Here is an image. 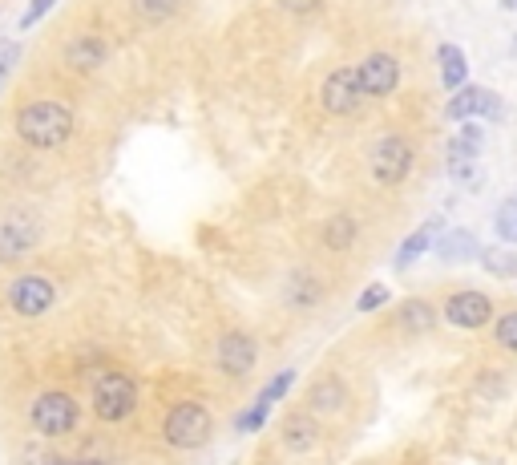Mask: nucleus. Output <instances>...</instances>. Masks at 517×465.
<instances>
[{"label": "nucleus", "instance_id": "obj_29", "mask_svg": "<svg viewBox=\"0 0 517 465\" xmlns=\"http://www.w3.org/2000/svg\"><path fill=\"white\" fill-rule=\"evenodd\" d=\"M497 344L509 348V352H517V308L497 320Z\"/></svg>", "mask_w": 517, "mask_h": 465}, {"label": "nucleus", "instance_id": "obj_20", "mask_svg": "<svg viewBox=\"0 0 517 465\" xmlns=\"http://www.w3.org/2000/svg\"><path fill=\"white\" fill-rule=\"evenodd\" d=\"M481 263L497 279H517V251L509 247H481Z\"/></svg>", "mask_w": 517, "mask_h": 465}, {"label": "nucleus", "instance_id": "obj_11", "mask_svg": "<svg viewBox=\"0 0 517 465\" xmlns=\"http://www.w3.org/2000/svg\"><path fill=\"white\" fill-rule=\"evenodd\" d=\"M493 316V300L485 292H457L445 300V320L453 328H485Z\"/></svg>", "mask_w": 517, "mask_h": 465}, {"label": "nucleus", "instance_id": "obj_17", "mask_svg": "<svg viewBox=\"0 0 517 465\" xmlns=\"http://www.w3.org/2000/svg\"><path fill=\"white\" fill-rule=\"evenodd\" d=\"M437 231H441V219H429L421 231H412V235L400 243V251H396V267L404 271L412 259H421V255L433 247V235H437Z\"/></svg>", "mask_w": 517, "mask_h": 465}, {"label": "nucleus", "instance_id": "obj_13", "mask_svg": "<svg viewBox=\"0 0 517 465\" xmlns=\"http://www.w3.org/2000/svg\"><path fill=\"white\" fill-rule=\"evenodd\" d=\"M283 445L291 453L316 449L320 445V421L312 413H287V421H283Z\"/></svg>", "mask_w": 517, "mask_h": 465}, {"label": "nucleus", "instance_id": "obj_6", "mask_svg": "<svg viewBox=\"0 0 517 465\" xmlns=\"http://www.w3.org/2000/svg\"><path fill=\"white\" fill-rule=\"evenodd\" d=\"M41 239V223L33 211H9L0 219V263H17L21 255H29Z\"/></svg>", "mask_w": 517, "mask_h": 465}, {"label": "nucleus", "instance_id": "obj_23", "mask_svg": "<svg viewBox=\"0 0 517 465\" xmlns=\"http://www.w3.org/2000/svg\"><path fill=\"white\" fill-rule=\"evenodd\" d=\"M324 243H328L332 251H348V247L356 243V219H352V215H336V219H328V227H324Z\"/></svg>", "mask_w": 517, "mask_h": 465}, {"label": "nucleus", "instance_id": "obj_35", "mask_svg": "<svg viewBox=\"0 0 517 465\" xmlns=\"http://www.w3.org/2000/svg\"><path fill=\"white\" fill-rule=\"evenodd\" d=\"M501 9H505V13H513V9H517V0H501Z\"/></svg>", "mask_w": 517, "mask_h": 465}, {"label": "nucleus", "instance_id": "obj_34", "mask_svg": "<svg viewBox=\"0 0 517 465\" xmlns=\"http://www.w3.org/2000/svg\"><path fill=\"white\" fill-rule=\"evenodd\" d=\"M279 5H283L287 13H299V17H303V13H316L324 0H279Z\"/></svg>", "mask_w": 517, "mask_h": 465}, {"label": "nucleus", "instance_id": "obj_30", "mask_svg": "<svg viewBox=\"0 0 517 465\" xmlns=\"http://www.w3.org/2000/svg\"><path fill=\"white\" fill-rule=\"evenodd\" d=\"M267 409H271V405L255 401V405H251V409H247V413L235 421V425H239V433H255V429H263V425H267Z\"/></svg>", "mask_w": 517, "mask_h": 465}, {"label": "nucleus", "instance_id": "obj_9", "mask_svg": "<svg viewBox=\"0 0 517 465\" xmlns=\"http://www.w3.org/2000/svg\"><path fill=\"white\" fill-rule=\"evenodd\" d=\"M53 300H57V288L49 284L45 275H21V279L9 284V304L17 308V316L37 320V316H45L53 308Z\"/></svg>", "mask_w": 517, "mask_h": 465}, {"label": "nucleus", "instance_id": "obj_5", "mask_svg": "<svg viewBox=\"0 0 517 465\" xmlns=\"http://www.w3.org/2000/svg\"><path fill=\"white\" fill-rule=\"evenodd\" d=\"M368 166H372V178H376L380 186H396V182H404V174L412 170V142H408V138H400V134L380 138V142L372 146Z\"/></svg>", "mask_w": 517, "mask_h": 465}, {"label": "nucleus", "instance_id": "obj_3", "mask_svg": "<svg viewBox=\"0 0 517 465\" xmlns=\"http://www.w3.org/2000/svg\"><path fill=\"white\" fill-rule=\"evenodd\" d=\"M211 429H215V421H211V413H206V405L182 401V405H174L166 413V429L162 433H166V441L174 449H198V445L211 441Z\"/></svg>", "mask_w": 517, "mask_h": 465}, {"label": "nucleus", "instance_id": "obj_25", "mask_svg": "<svg viewBox=\"0 0 517 465\" xmlns=\"http://www.w3.org/2000/svg\"><path fill=\"white\" fill-rule=\"evenodd\" d=\"M134 13L150 25H158V21H170L178 13V0H134Z\"/></svg>", "mask_w": 517, "mask_h": 465}, {"label": "nucleus", "instance_id": "obj_21", "mask_svg": "<svg viewBox=\"0 0 517 465\" xmlns=\"http://www.w3.org/2000/svg\"><path fill=\"white\" fill-rule=\"evenodd\" d=\"M400 324H404L408 332H429V328L437 324V312H433L429 300H408V304L400 308Z\"/></svg>", "mask_w": 517, "mask_h": 465}, {"label": "nucleus", "instance_id": "obj_12", "mask_svg": "<svg viewBox=\"0 0 517 465\" xmlns=\"http://www.w3.org/2000/svg\"><path fill=\"white\" fill-rule=\"evenodd\" d=\"M255 356H259V348H255V340L247 332H227L219 340V352H215V360H219V368L227 372V377H247V372L255 368Z\"/></svg>", "mask_w": 517, "mask_h": 465}, {"label": "nucleus", "instance_id": "obj_24", "mask_svg": "<svg viewBox=\"0 0 517 465\" xmlns=\"http://www.w3.org/2000/svg\"><path fill=\"white\" fill-rule=\"evenodd\" d=\"M493 227H497V239H501V243H517V195H509V199L497 207Z\"/></svg>", "mask_w": 517, "mask_h": 465}, {"label": "nucleus", "instance_id": "obj_7", "mask_svg": "<svg viewBox=\"0 0 517 465\" xmlns=\"http://www.w3.org/2000/svg\"><path fill=\"white\" fill-rule=\"evenodd\" d=\"M320 102L328 114L344 118V114H356L364 106V89H360V77H356V65H340L328 73L324 89H320Z\"/></svg>", "mask_w": 517, "mask_h": 465}, {"label": "nucleus", "instance_id": "obj_19", "mask_svg": "<svg viewBox=\"0 0 517 465\" xmlns=\"http://www.w3.org/2000/svg\"><path fill=\"white\" fill-rule=\"evenodd\" d=\"M324 296V284L312 275V271H295L291 275V288H287V300L295 304V308H312L316 300Z\"/></svg>", "mask_w": 517, "mask_h": 465}, {"label": "nucleus", "instance_id": "obj_14", "mask_svg": "<svg viewBox=\"0 0 517 465\" xmlns=\"http://www.w3.org/2000/svg\"><path fill=\"white\" fill-rule=\"evenodd\" d=\"M106 41L101 37H77V41H69L65 45V65L69 69H77V73H93L101 61H106Z\"/></svg>", "mask_w": 517, "mask_h": 465}, {"label": "nucleus", "instance_id": "obj_4", "mask_svg": "<svg viewBox=\"0 0 517 465\" xmlns=\"http://www.w3.org/2000/svg\"><path fill=\"white\" fill-rule=\"evenodd\" d=\"M77 417H81V409H77V401L69 397V393H41L37 401H33V425H37V433L41 437H65V433H73L77 429Z\"/></svg>", "mask_w": 517, "mask_h": 465}, {"label": "nucleus", "instance_id": "obj_33", "mask_svg": "<svg viewBox=\"0 0 517 465\" xmlns=\"http://www.w3.org/2000/svg\"><path fill=\"white\" fill-rule=\"evenodd\" d=\"M53 5H57V0H33V5L25 9V17H21V29H33V25L53 9Z\"/></svg>", "mask_w": 517, "mask_h": 465}, {"label": "nucleus", "instance_id": "obj_27", "mask_svg": "<svg viewBox=\"0 0 517 465\" xmlns=\"http://www.w3.org/2000/svg\"><path fill=\"white\" fill-rule=\"evenodd\" d=\"M449 174H453L461 186H469V191H477V186H481L477 158H449Z\"/></svg>", "mask_w": 517, "mask_h": 465}, {"label": "nucleus", "instance_id": "obj_22", "mask_svg": "<svg viewBox=\"0 0 517 465\" xmlns=\"http://www.w3.org/2000/svg\"><path fill=\"white\" fill-rule=\"evenodd\" d=\"M481 150H485V134H481V126H473V122H465L461 134L449 142V158H477Z\"/></svg>", "mask_w": 517, "mask_h": 465}, {"label": "nucleus", "instance_id": "obj_15", "mask_svg": "<svg viewBox=\"0 0 517 465\" xmlns=\"http://www.w3.org/2000/svg\"><path fill=\"white\" fill-rule=\"evenodd\" d=\"M433 251H437L445 263H473V259H481V243H477L473 231H445Z\"/></svg>", "mask_w": 517, "mask_h": 465}, {"label": "nucleus", "instance_id": "obj_28", "mask_svg": "<svg viewBox=\"0 0 517 465\" xmlns=\"http://www.w3.org/2000/svg\"><path fill=\"white\" fill-rule=\"evenodd\" d=\"M291 381H295V372H279V377H271V381L263 385L259 401H263V405H275V401H279V397L291 389Z\"/></svg>", "mask_w": 517, "mask_h": 465}, {"label": "nucleus", "instance_id": "obj_1", "mask_svg": "<svg viewBox=\"0 0 517 465\" xmlns=\"http://www.w3.org/2000/svg\"><path fill=\"white\" fill-rule=\"evenodd\" d=\"M17 134L37 146V150H57L69 142L73 134V114L61 106V102H29L21 114H17Z\"/></svg>", "mask_w": 517, "mask_h": 465}, {"label": "nucleus", "instance_id": "obj_32", "mask_svg": "<svg viewBox=\"0 0 517 465\" xmlns=\"http://www.w3.org/2000/svg\"><path fill=\"white\" fill-rule=\"evenodd\" d=\"M388 304V284H376V288H368L360 300H356V308L368 316V312H376V308H384Z\"/></svg>", "mask_w": 517, "mask_h": 465}, {"label": "nucleus", "instance_id": "obj_16", "mask_svg": "<svg viewBox=\"0 0 517 465\" xmlns=\"http://www.w3.org/2000/svg\"><path fill=\"white\" fill-rule=\"evenodd\" d=\"M21 465H114L110 457H101V453H77V457H61L53 453L49 445H29Z\"/></svg>", "mask_w": 517, "mask_h": 465}, {"label": "nucleus", "instance_id": "obj_18", "mask_svg": "<svg viewBox=\"0 0 517 465\" xmlns=\"http://www.w3.org/2000/svg\"><path fill=\"white\" fill-rule=\"evenodd\" d=\"M437 57H441V81H445V89H449V93H457V89L469 81L465 53H461L457 45H441V49H437Z\"/></svg>", "mask_w": 517, "mask_h": 465}, {"label": "nucleus", "instance_id": "obj_26", "mask_svg": "<svg viewBox=\"0 0 517 465\" xmlns=\"http://www.w3.org/2000/svg\"><path fill=\"white\" fill-rule=\"evenodd\" d=\"M312 405H320L324 413L340 409V405H344V385H340V381H324V385H316V389H312Z\"/></svg>", "mask_w": 517, "mask_h": 465}, {"label": "nucleus", "instance_id": "obj_2", "mask_svg": "<svg viewBox=\"0 0 517 465\" xmlns=\"http://www.w3.org/2000/svg\"><path fill=\"white\" fill-rule=\"evenodd\" d=\"M138 405V385L126 377V372H101V377L93 381V413L101 421H126Z\"/></svg>", "mask_w": 517, "mask_h": 465}, {"label": "nucleus", "instance_id": "obj_8", "mask_svg": "<svg viewBox=\"0 0 517 465\" xmlns=\"http://www.w3.org/2000/svg\"><path fill=\"white\" fill-rule=\"evenodd\" d=\"M449 122H469V118H489V122H501L505 118V102L497 98L493 89H473V85H461L449 106H445Z\"/></svg>", "mask_w": 517, "mask_h": 465}, {"label": "nucleus", "instance_id": "obj_31", "mask_svg": "<svg viewBox=\"0 0 517 465\" xmlns=\"http://www.w3.org/2000/svg\"><path fill=\"white\" fill-rule=\"evenodd\" d=\"M17 57H21V45L17 41H0V85H5L9 73L17 69Z\"/></svg>", "mask_w": 517, "mask_h": 465}, {"label": "nucleus", "instance_id": "obj_36", "mask_svg": "<svg viewBox=\"0 0 517 465\" xmlns=\"http://www.w3.org/2000/svg\"><path fill=\"white\" fill-rule=\"evenodd\" d=\"M513 57H517V37H513Z\"/></svg>", "mask_w": 517, "mask_h": 465}, {"label": "nucleus", "instance_id": "obj_10", "mask_svg": "<svg viewBox=\"0 0 517 465\" xmlns=\"http://www.w3.org/2000/svg\"><path fill=\"white\" fill-rule=\"evenodd\" d=\"M356 77H360L364 98H388V93L400 85V61L392 53H368L356 65Z\"/></svg>", "mask_w": 517, "mask_h": 465}]
</instances>
